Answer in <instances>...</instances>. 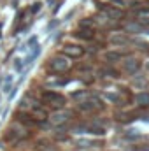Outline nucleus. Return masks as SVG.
<instances>
[{"instance_id":"obj_4","label":"nucleus","mask_w":149,"mask_h":151,"mask_svg":"<svg viewBox=\"0 0 149 151\" xmlns=\"http://www.w3.org/2000/svg\"><path fill=\"white\" fill-rule=\"evenodd\" d=\"M100 7H102V11L105 12V16L109 19H121L125 16V11L121 7H116V5H102V4H100Z\"/></svg>"},{"instance_id":"obj_23","label":"nucleus","mask_w":149,"mask_h":151,"mask_svg":"<svg viewBox=\"0 0 149 151\" xmlns=\"http://www.w3.org/2000/svg\"><path fill=\"white\" fill-rule=\"evenodd\" d=\"M146 65H148V69H149V62H148V63H146Z\"/></svg>"},{"instance_id":"obj_13","label":"nucleus","mask_w":149,"mask_h":151,"mask_svg":"<svg viewBox=\"0 0 149 151\" xmlns=\"http://www.w3.org/2000/svg\"><path fill=\"white\" fill-rule=\"evenodd\" d=\"M104 58H105V62H117V60H121V53H117V51H107L104 55Z\"/></svg>"},{"instance_id":"obj_18","label":"nucleus","mask_w":149,"mask_h":151,"mask_svg":"<svg viewBox=\"0 0 149 151\" xmlns=\"http://www.w3.org/2000/svg\"><path fill=\"white\" fill-rule=\"evenodd\" d=\"M102 74H107L109 77H117V72L114 69H105V70H102Z\"/></svg>"},{"instance_id":"obj_12","label":"nucleus","mask_w":149,"mask_h":151,"mask_svg":"<svg viewBox=\"0 0 149 151\" xmlns=\"http://www.w3.org/2000/svg\"><path fill=\"white\" fill-rule=\"evenodd\" d=\"M111 44L114 46H125V44H128V37H125V35H112L111 37Z\"/></svg>"},{"instance_id":"obj_8","label":"nucleus","mask_w":149,"mask_h":151,"mask_svg":"<svg viewBox=\"0 0 149 151\" xmlns=\"http://www.w3.org/2000/svg\"><path fill=\"white\" fill-rule=\"evenodd\" d=\"M67 83H69V79L60 77V76H54V77H47L46 79V86H49V88H60V86H65Z\"/></svg>"},{"instance_id":"obj_10","label":"nucleus","mask_w":149,"mask_h":151,"mask_svg":"<svg viewBox=\"0 0 149 151\" xmlns=\"http://www.w3.org/2000/svg\"><path fill=\"white\" fill-rule=\"evenodd\" d=\"M135 102L140 106V107H149V93L148 91H142L135 97Z\"/></svg>"},{"instance_id":"obj_6","label":"nucleus","mask_w":149,"mask_h":151,"mask_svg":"<svg viewBox=\"0 0 149 151\" xmlns=\"http://www.w3.org/2000/svg\"><path fill=\"white\" fill-rule=\"evenodd\" d=\"M63 53L69 56V58H81L84 55V49L77 44H65L63 46Z\"/></svg>"},{"instance_id":"obj_5","label":"nucleus","mask_w":149,"mask_h":151,"mask_svg":"<svg viewBox=\"0 0 149 151\" xmlns=\"http://www.w3.org/2000/svg\"><path fill=\"white\" fill-rule=\"evenodd\" d=\"M49 65H51V69H53L54 72H67L69 67H70L69 62H67V58H62V56H54V58H51Z\"/></svg>"},{"instance_id":"obj_20","label":"nucleus","mask_w":149,"mask_h":151,"mask_svg":"<svg viewBox=\"0 0 149 151\" xmlns=\"http://www.w3.org/2000/svg\"><path fill=\"white\" fill-rule=\"evenodd\" d=\"M111 4L112 5H116V7H123V5H125L123 0H111Z\"/></svg>"},{"instance_id":"obj_3","label":"nucleus","mask_w":149,"mask_h":151,"mask_svg":"<svg viewBox=\"0 0 149 151\" xmlns=\"http://www.w3.org/2000/svg\"><path fill=\"white\" fill-rule=\"evenodd\" d=\"M70 118H72V113H70V111L60 109V111H54V113L49 116V121H51L53 125H63V123H67Z\"/></svg>"},{"instance_id":"obj_16","label":"nucleus","mask_w":149,"mask_h":151,"mask_svg":"<svg viewBox=\"0 0 149 151\" xmlns=\"http://www.w3.org/2000/svg\"><path fill=\"white\" fill-rule=\"evenodd\" d=\"M133 44L139 46V49H144V51H148L149 49V44L148 42H144V40H139V39H137V40H133Z\"/></svg>"},{"instance_id":"obj_2","label":"nucleus","mask_w":149,"mask_h":151,"mask_svg":"<svg viewBox=\"0 0 149 151\" xmlns=\"http://www.w3.org/2000/svg\"><path fill=\"white\" fill-rule=\"evenodd\" d=\"M102 107H104V104H102V100L97 99V97H90L88 100H82V102L79 104V109L84 111V113H91V111L102 109Z\"/></svg>"},{"instance_id":"obj_7","label":"nucleus","mask_w":149,"mask_h":151,"mask_svg":"<svg viewBox=\"0 0 149 151\" xmlns=\"http://www.w3.org/2000/svg\"><path fill=\"white\" fill-rule=\"evenodd\" d=\"M140 69V62L135 58H126L125 60V70L128 74H137V70Z\"/></svg>"},{"instance_id":"obj_15","label":"nucleus","mask_w":149,"mask_h":151,"mask_svg":"<svg viewBox=\"0 0 149 151\" xmlns=\"http://www.w3.org/2000/svg\"><path fill=\"white\" fill-rule=\"evenodd\" d=\"M139 137H140V132L135 130V128H132V130H128V132L125 134V139H126V141H135V139H139Z\"/></svg>"},{"instance_id":"obj_17","label":"nucleus","mask_w":149,"mask_h":151,"mask_svg":"<svg viewBox=\"0 0 149 151\" xmlns=\"http://www.w3.org/2000/svg\"><path fill=\"white\" fill-rule=\"evenodd\" d=\"M82 97H84V99H88V97H90V93H88L86 90L77 91V93H72V99H82Z\"/></svg>"},{"instance_id":"obj_22","label":"nucleus","mask_w":149,"mask_h":151,"mask_svg":"<svg viewBox=\"0 0 149 151\" xmlns=\"http://www.w3.org/2000/svg\"><path fill=\"white\" fill-rule=\"evenodd\" d=\"M39 9H40V4H39V2H35V4H34V7H32V12H37Z\"/></svg>"},{"instance_id":"obj_21","label":"nucleus","mask_w":149,"mask_h":151,"mask_svg":"<svg viewBox=\"0 0 149 151\" xmlns=\"http://www.w3.org/2000/svg\"><path fill=\"white\" fill-rule=\"evenodd\" d=\"M14 67H16L18 70H21V69H23V63H21V60H18V58H16V60H14Z\"/></svg>"},{"instance_id":"obj_14","label":"nucleus","mask_w":149,"mask_h":151,"mask_svg":"<svg viewBox=\"0 0 149 151\" xmlns=\"http://www.w3.org/2000/svg\"><path fill=\"white\" fill-rule=\"evenodd\" d=\"M88 132H90V134H93V135H100V137H104V135H105V130H104L102 127H97V125L88 127Z\"/></svg>"},{"instance_id":"obj_11","label":"nucleus","mask_w":149,"mask_h":151,"mask_svg":"<svg viewBox=\"0 0 149 151\" xmlns=\"http://www.w3.org/2000/svg\"><path fill=\"white\" fill-rule=\"evenodd\" d=\"M75 35H77L79 39H86V40H91V39H93V30H91V28H86V30H84V28L81 27V28L75 32Z\"/></svg>"},{"instance_id":"obj_19","label":"nucleus","mask_w":149,"mask_h":151,"mask_svg":"<svg viewBox=\"0 0 149 151\" xmlns=\"http://www.w3.org/2000/svg\"><path fill=\"white\" fill-rule=\"evenodd\" d=\"M81 27H82V28H93L95 25H93L91 19H86V21H81Z\"/></svg>"},{"instance_id":"obj_9","label":"nucleus","mask_w":149,"mask_h":151,"mask_svg":"<svg viewBox=\"0 0 149 151\" xmlns=\"http://www.w3.org/2000/svg\"><path fill=\"white\" fill-rule=\"evenodd\" d=\"M125 30H126L128 34H140V32L144 30V25H142V23L130 21V23H126V25H125Z\"/></svg>"},{"instance_id":"obj_1","label":"nucleus","mask_w":149,"mask_h":151,"mask_svg":"<svg viewBox=\"0 0 149 151\" xmlns=\"http://www.w3.org/2000/svg\"><path fill=\"white\" fill-rule=\"evenodd\" d=\"M42 102H46L51 107H63L65 97L60 95V93H56V91H53V90H49V91H44L42 93Z\"/></svg>"}]
</instances>
